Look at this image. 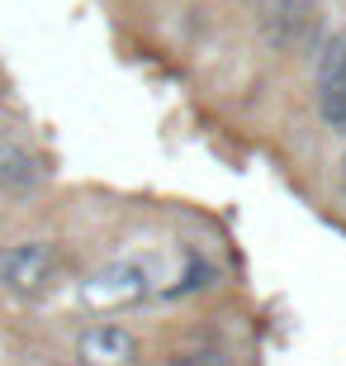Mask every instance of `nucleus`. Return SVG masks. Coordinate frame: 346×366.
Masks as SVG:
<instances>
[{"label": "nucleus", "instance_id": "8", "mask_svg": "<svg viewBox=\"0 0 346 366\" xmlns=\"http://www.w3.org/2000/svg\"><path fill=\"white\" fill-rule=\"evenodd\" d=\"M39 366H62V362H39Z\"/></svg>", "mask_w": 346, "mask_h": 366}, {"label": "nucleus", "instance_id": "4", "mask_svg": "<svg viewBox=\"0 0 346 366\" xmlns=\"http://www.w3.org/2000/svg\"><path fill=\"white\" fill-rule=\"evenodd\" d=\"M76 352L86 357V366H133L143 342H138L133 328L105 319V324H86L76 333Z\"/></svg>", "mask_w": 346, "mask_h": 366}, {"label": "nucleus", "instance_id": "2", "mask_svg": "<svg viewBox=\"0 0 346 366\" xmlns=\"http://www.w3.org/2000/svg\"><path fill=\"white\" fill-rule=\"evenodd\" d=\"M322 24V0H261L256 10V39L275 57L304 53Z\"/></svg>", "mask_w": 346, "mask_h": 366}, {"label": "nucleus", "instance_id": "6", "mask_svg": "<svg viewBox=\"0 0 346 366\" xmlns=\"http://www.w3.org/2000/svg\"><path fill=\"white\" fill-rule=\"evenodd\" d=\"M166 366H238V357L228 347H213V342H195V347H175Z\"/></svg>", "mask_w": 346, "mask_h": 366}, {"label": "nucleus", "instance_id": "3", "mask_svg": "<svg viewBox=\"0 0 346 366\" xmlns=\"http://www.w3.org/2000/svg\"><path fill=\"white\" fill-rule=\"evenodd\" d=\"M313 100L332 134H346V34H327L313 67Z\"/></svg>", "mask_w": 346, "mask_h": 366}, {"label": "nucleus", "instance_id": "7", "mask_svg": "<svg viewBox=\"0 0 346 366\" xmlns=\"http://www.w3.org/2000/svg\"><path fill=\"white\" fill-rule=\"evenodd\" d=\"M337 181H342V195H346V148H342V157H337Z\"/></svg>", "mask_w": 346, "mask_h": 366}, {"label": "nucleus", "instance_id": "5", "mask_svg": "<svg viewBox=\"0 0 346 366\" xmlns=\"http://www.w3.org/2000/svg\"><path fill=\"white\" fill-rule=\"evenodd\" d=\"M43 181H48V167L34 148H0V195L29 200V195H39Z\"/></svg>", "mask_w": 346, "mask_h": 366}, {"label": "nucleus", "instance_id": "1", "mask_svg": "<svg viewBox=\"0 0 346 366\" xmlns=\"http://www.w3.org/2000/svg\"><path fill=\"white\" fill-rule=\"evenodd\" d=\"M62 281V252L48 238L0 243V290L19 300H39Z\"/></svg>", "mask_w": 346, "mask_h": 366}]
</instances>
